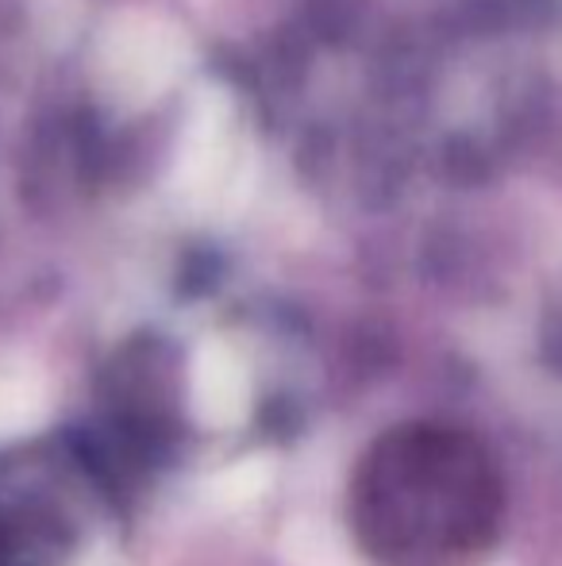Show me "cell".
Returning <instances> with one entry per match:
<instances>
[{"label": "cell", "instance_id": "obj_1", "mask_svg": "<svg viewBox=\"0 0 562 566\" xmlns=\"http://www.w3.org/2000/svg\"><path fill=\"white\" fill-rule=\"evenodd\" d=\"M501 516L494 454L458 428H393L362 454L351 485L354 536L378 566H474Z\"/></svg>", "mask_w": 562, "mask_h": 566}, {"label": "cell", "instance_id": "obj_2", "mask_svg": "<svg viewBox=\"0 0 562 566\" xmlns=\"http://www.w3.org/2000/svg\"><path fill=\"white\" fill-rule=\"evenodd\" d=\"M70 474L54 454L28 451L0 459V566H59L74 544Z\"/></svg>", "mask_w": 562, "mask_h": 566}]
</instances>
